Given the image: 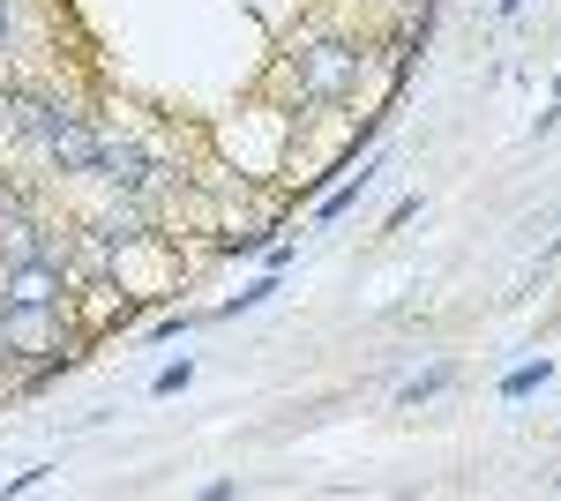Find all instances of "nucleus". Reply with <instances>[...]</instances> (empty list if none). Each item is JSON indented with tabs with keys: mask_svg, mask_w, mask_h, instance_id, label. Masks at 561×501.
Listing matches in <instances>:
<instances>
[{
	"mask_svg": "<svg viewBox=\"0 0 561 501\" xmlns=\"http://www.w3.org/2000/svg\"><path fill=\"white\" fill-rule=\"evenodd\" d=\"M8 121L23 127V135H31L60 172H90L98 127H90L76 105H60V98H45V90H15V98H8Z\"/></svg>",
	"mask_w": 561,
	"mask_h": 501,
	"instance_id": "obj_1",
	"label": "nucleus"
},
{
	"mask_svg": "<svg viewBox=\"0 0 561 501\" xmlns=\"http://www.w3.org/2000/svg\"><path fill=\"white\" fill-rule=\"evenodd\" d=\"M359 45L352 38H314L293 53V90H300L307 105H337V98H352L359 90Z\"/></svg>",
	"mask_w": 561,
	"mask_h": 501,
	"instance_id": "obj_2",
	"label": "nucleus"
},
{
	"mask_svg": "<svg viewBox=\"0 0 561 501\" xmlns=\"http://www.w3.org/2000/svg\"><path fill=\"white\" fill-rule=\"evenodd\" d=\"M0 262H68V232H53L23 187H0Z\"/></svg>",
	"mask_w": 561,
	"mask_h": 501,
	"instance_id": "obj_3",
	"label": "nucleus"
},
{
	"mask_svg": "<svg viewBox=\"0 0 561 501\" xmlns=\"http://www.w3.org/2000/svg\"><path fill=\"white\" fill-rule=\"evenodd\" d=\"M90 180H105L113 195H135V203H142V195H150V180H158V166H150V158H142L135 143H121V135H105V127H98V150H90Z\"/></svg>",
	"mask_w": 561,
	"mask_h": 501,
	"instance_id": "obj_4",
	"label": "nucleus"
},
{
	"mask_svg": "<svg viewBox=\"0 0 561 501\" xmlns=\"http://www.w3.org/2000/svg\"><path fill=\"white\" fill-rule=\"evenodd\" d=\"M68 262H0V299L15 307H68Z\"/></svg>",
	"mask_w": 561,
	"mask_h": 501,
	"instance_id": "obj_5",
	"label": "nucleus"
},
{
	"mask_svg": "<svg viewBox=\"0 0 561 501\" xmlns=\"http://www.w3.org/2000/svg\"><path fill=\"white\" fill-rule=\"evenodd\" d=\"M442 382H449V375H442V367H434V375H420V382H404V405H420V397H434Z\"/></svg>",
	"mask_w": 561,
	"mask_h": 501,
	"instance_id": "obj_6",
	"label": "nucleus"
},
{
	"mask_svg": "<svg viewBox=\"0 0 561 501\" xmlns=\"http://www.w3.org/2000/svg\"><path fill=\"white\" fill-rule=\"evenodd\" d=\"M8 38H15V0H0V53H8Z\"/></svg>",
	"mask_w": 561,
	"mask_h": 501,
	"instance_id": "obj_7",
	"label": "nucleus"
},
{
	"mask_svg": "<svg viewBox=\"0 0 561 501\" xmlns=\"http://www.w3.org/2000/svg\"><path fill=\"white\" fill-rule=\"evenodd\" d=\"M502 8H517V0H502Z\"/></svg>",
	"mask_w": 561,
	"mask_h": 501,
	"instance_id": "obj_8",
	"label": "nucleus"
},
{
	"mask_svg": "<svg viewBox=\"0 0 561 501\" xmlns=\"http://www.w3.org/2000/svg\"><path fill=\"white\" fill-rule=\"evenodd\" d=\"M554 494H561V479H554Z\"/></svg>",
	"mask_w": 561,
	"mask_h": 501,
	"instance_id": "obj_9",
	"label": "nucleus"
}]
</instances>
